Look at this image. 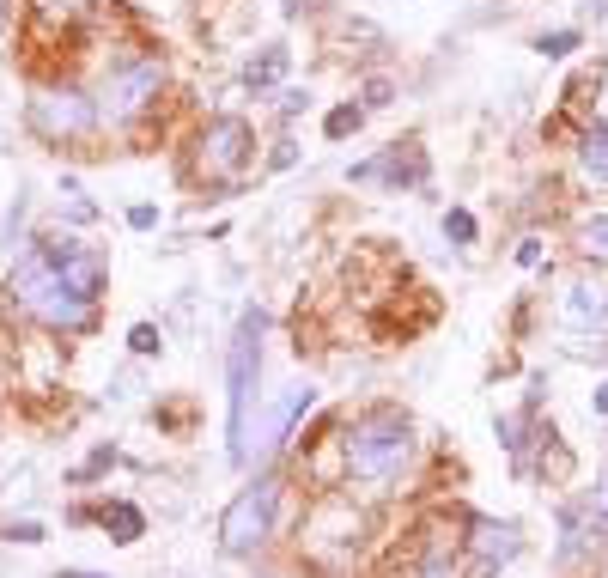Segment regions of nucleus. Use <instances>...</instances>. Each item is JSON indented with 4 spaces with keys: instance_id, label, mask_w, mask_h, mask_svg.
I'll list each match as a JSON object with an SVG mask.
<instances>
[{
    "instance_id": "1",
    "label": "nucleus",
    "mask_w": 608,
    "mask_h": 578,
    "mask_svg": "<svg viewBox=\"0 0 608 578\" xmlns=\"http://www.w3.org/2000/svg\"><path fill=\"white\" fill-rule=\"evenodd\" d=\"M7 293L25 317H37L43 329H61V335H80L92 329L98 317V299H104V256L73 244V238H43V244H25V256L13 262L7 274Z\"/></svg>"
},
{
    "instance_id": "2",
    "label": "nucleus",
    "mask_w": 608,
    "mask_h": 578,
    "mask_svg": "<svg viewBox=\"0 0 608 578\" xmlns=\"http://www.w3.org/2000/svg\"><path fill=\"white\" fill-rule=\"evenodd\" d=\"M262 329L268 311L250 305L225 341V439H232V463H250V408H256V384H262Z\"/></svg>"
},
{
    "instance_id": "3",
    "label": "nucleus",
    "mask_w": 608,
    "mask_h": 578,
    "mask_svg": "<svg viewBox=\"0 0 608 578\" xmlns=\"http://www.w3.org/2000/svg\"><path fill=\"white\" fill-rule=\"evenodd\" d=\"M414 457V426L396 408H371L365 420H353L347 432V475L371 481V487H390Z\"/></svg>"
},
{
    "instance_id": "4",
    "label": "nucleus",
    "mask_w": 608,
    "mask_h": 578,
    "mask_svg": "<svg viewBox=\"0 0 608 578\" xmlns=\"http://www.w3.org/2000/svg\"><path fill=\"white\" fill-rule=\"evenodd\" d=\"M274 505H280V481L274 475H256L232 505H225V518H219V548L225 554H256L274 530Z\"/></svg>"
},
{
    "instance_id": "5",
    "label": "nucleus",
    "mask_w": 608,
    "mask_h": 578,
    "mask_svg": "<svg viewBox=\"0 0 608 578\" xmlns=\"http://www.w3.org/2000/svg\"><path fill=\"white\" fill-rule=\"evenodd\" d=\"M256 159V134L244 116H213L201 128V177L207 183H238Z\"/></svg>"
},
{
    "instance_id": "6",
    "label": "nucleus",
    "mask_w": 608,
    "mask_h": 578,
    "mask_svg": "<svg viewBox=\"0 0 608 578\" xmlns=\"http://www.w3.org/2000/svg\"><path fill=\"white\" fill-rule=\"evenodd\" d=\"M159 86H165V61L159 55H140V61H122L116 74L104 80V98H98V110L110 116V122H134L152 98H159Z\"/></svg>"
},
{
    "instance_id": "7",
    "label": "nucleus",
    "mask_w": 608,
    "mask_h": 578,
    "mask_svg": "<svg viewBox=\"0 0 608 578\" xmlns=\"http://www.w3.org/2000/svg\"><path fill=\"white\" fill-rule=\"evenodd\" d=\"M92 122H98V110L80 92H43V98H31V128L43 140H80Z\"/></svg>"
},
{
    "instance_id": "8",
    "label": "nucleus",
    "mask_w": 608,
    "mask_h": 578,
    "mask_svg": "<svg viewBox=\"0 0 608 578\" xmlns=\"http://www.w3.org/2000/svg\"><path fill=\"white\" fill-rule=\"evenodd\" d=\"M311 402H317V390L311 384H298V390H286L274 408H268V420H262V432H256V445H250V457H268V451H280L286 439H292V426L311 414Z\"/></svg>"
},
{
    "instance_id": "9",
    "label": "nucleus",
    "mask_w": 608,
    "mask_h": 578,
    "mask_svg": "<svg viewBox=\"0 0 608 578\" xmlns=\"http://www.w3.org/2000/svg\"><path fill=\"white\" fill-rule=\"evenodd\" d=\"M353 183H426V153L414 147V140H408V147H390L384 159H359L353 171H347Z\"/></svg>"
},
{
    "instance_id": "10",
    "label": "nucleus",
    "mask_w": 608,
    "mask_h": 578,
    "mask_svg": "<svg viewBox=\"0 0 608 578\" xmlns=\"http://www.w3.org/2000/svg\"><path fill=\"white\" fill-rule=\"evenodd\" d=\"M560 311L572 329H608V286H572Z\"/></svg>"
},
{
    "instance_id": "11",
    "label": "nucleus",
    "mask_w": 608,
    "mask_h": 578,
    "mask_svg": "<svg viewBox=\"0 0 608 578\" xmlns=\"http://www.w3.org/2000/svg\"><path fill=\"white\" fill-rule=\"evenodd\" d=\"M469 548H475V560L493 572V566H505V560L517 554V530H511V524H487V518H481V524H475V536H469Z\"/></svg>"
},
{
    "instance_id": "12",
    "label": "nucleus",
    "mask_w": 608,
    "mask_h": 578,
    "mask_svg": "<svg viewBox=\"0 0 608 578\" xmlns=\"http://www.w3.org/2000/svg\"><path fill=\"white\" fill-rule=\"evenodd\" d=\"M286 61H292V55H286V43H268V49L244 67V86H250V92H274V86H280V74H286Z\"/></svg>"
},
{
    "instance_id": "13",
    "label": "nucleus",
    "mask_w": 608,
    "mask_h": 578,
    "mask_svg": "<svg viewBox=\"0 0 608 578\" xmlns=\"http://www.w3.org/2000/svg\"><path fill=\"white\" fill-rule=\"evenodd\" d=\"M104 530H110V542H140L146 536V518L134 512V505H104Z\"/></svg>"
},
{
    "instance_id": "14",
    "label": "nucleus",
    "mask_w": 608,
    "mask_h": 578,
    "mask_svg": "<svg viewBox=\"0 0 608 578\" xmlns=\"http://www.w3.org/2000/svg\"><path fill=\"white\" fill-rule=\"evenodd\" d=\"M578 250L596 256V262H608V213H596V220L578 226Z\"/></svg>"
},
{
    "instance_id": "15",
    "label": "nucleus",
    "mask_w": 608,
    "mask_h": 578,
    "mask_svg": "<svg viewBox=\"0 0 608 578\" xmlns=\"http://www.w3.org/2000/svg\"><path fill=\"white\" fill-rule=\"evenodd\" d=\"M572 49H578V31H572V25H566V31H542V37H536V55H542V61H566Z\"/></svg>"
},
{
    "instance_id": "16",
    "label": "nucleus",
    "mask_w": 608,
    "mask_h": 578,
    "mask_svg": "<svg viewBox=\"0 0 608 578\" xmlns=\"http://www.w3.org/2000/svg\"><path fill=\"white\" fill-rule=\"evenodd\" d=\"M359 122H365V104H335L323 128H329V140H347V134H359Z\"/></svg>"
},
{
    "instance_id": "17",
    "label": "nucleus",
    "mask_w": 608,
    "mask_h": 578,
    "mask_svg": "<svg viewBox=\"0 0 608 578\" xmlns=\"http://www.w3.org/2000/svg\"><path fill=\"white\" fill-rule=\"evenodd\" d=\"M584 171H596L608 183V128H590L584 134Z\"/></svg>"
},
{
    "instance_id": "18",
    "label": "nucleus",
    "mask_w": 608,
    "mask_h": 578,
    "mask_svg": "<svg viewBox=\"0 0 608 578\" xmlns=\"http://www.w3.org/2000/svg\"><path fill=\"white\" fill-rule=\"evenodd\" d=\"M475 232H481V226H475L469 207H450V213H444V238H450V244H475Z\"/></svg>"
},
{
    "instance_id": "19",
    "label": "nucleus",
    "mask_w": 608,
    "mask_h": 578,
    "mask_svg": "<svg viewBox=\"0 0 608 578\" xmlns=\"http://www.w3.org/2000/svg\"><path fill=\"white\" fill-rule=\"evenodd\" d=\"M128 347H134V353L146 359V353H159V347H165V335L152 329V323H134V329H128Z\"/></svg>"
},
{
    "instance_id": "20",
    "label": "nucleus",
    "mask_w": 608,
    "mask_h": 578,
    "mask_svg": "<svg viewBox=\"0 0 608 578\" xmlns=\"http://www.w3.org/2000/svg\"><path fill=\"white\" fill-rule=\"evenodd\" d=\"M128 226H134V232H152V226H159V207H152V201H134V207H128Z\"/></svg>"
},
{
    "instance_id": "21",
    "label": "nucleus",
    "mask_w": 608,
    "mask_h": 578,
    "mask_svg": "<svg viewBox=\"0 0 608 578\" xmlns=\"http://www.w3.org/2000/svg\"><path fill=\"white\" fill-rule=\"evenodd\" d=\"M590 104H596V128H608V67H602L596 86H590Z\"/></svg>"
},
{
    "instance_id": "22",
    "label": "nucleus",
    "mask_w": 608,
    "mask_h": 578,
    "mask_svg": "<svg viewBox=\"0 0 608 578\" xmlns=\"http://www.w3.org/2000/svg\"><path fill=\"white\" fill-rule=\"evenodd\" d=\"M384 104H390V80H371L365 86V110H384Z\"/></svg>"
},
{
    "instance_id": "23",
    "label": "nucleus",
    "mask_w": 608,
    "mask_h": 578,
    "mask_svg": "<svg viewBox=\"0 0 608 578\" xmlns=\"http://www.w3.org/2000/svg\"><path fill=\"white\" fill-rule=\"evenodd\" d=\"M7 536H13V542H25V548H37V542H43V524H13Z\"/></svg>"
},
{
    "instance_id": "24",
    "label": "nucleus",
    "mask_w": 608,
    "mask_h": 578,
    "mask_svg": "<svg viewBox=\"0 0 608 578\" xmlns=\"http://www.w3.org/2000/svg\"><path fill=\"white\" fill-rule=\"evenodd\" d=\"M517 262L536 268V262H542V238H523V244H517Z\"/></svg>"
},
{
    "instance_id": "25",
    "label": "nucleus",
    "mask_w": 608,
    "mask_h": 578,
    "mask_svg": "<svg viewBox=\"0 0 608 578\" xmlns=\"http://www.w3.org/2000/svg\"><path fill=\"white\" fill-rule=\"evenodd\" d=\"M298 110H311V92H286V104H280V116H298Z\"/></svg>"
},
{
    "instance_id": "26",
    "label": "nucleus",
    "mask_w": 608,
    "mask_h": 578,
    "mask_svg": "<svg viewBox=\"0 0 608 578\" xmlns=\"http://www.w3.org/2000/svg\"><path fill=\"white\" fill-rule=\"evenodd\" d=\"M590 408H596V414H608V384H602V390L590 396Z\"/></svg>"
},
{
    "instance_id": "27",
    "label": "nucleus",
    "mask_w": 608,
    "mask_h": 578,
    "mask_svg": "<svg viewBox=\"0 0 608 578\" xmlns=\"http://www.w3.org/2000/svg\"><path fill=\"white\" fill-rule=\"evenodd\" d=\"M55 578H104V572H73V566H67V572H55Z\"/></svg>"
},
{
    "instance_id": "28",
    "label": "nucleus",
    "mask_w": 608,
    "mask_h": 578,
    "mask_svg": "<svg viewBox=\"0 0 608 578\" xmlns=\"http://www.w3.org/2000/svg\"><path fill=\"white\" fill-rule=\"evenodd\" d=\"M298 7H304V0H286V13H298Z\"/></svg>"
},
{
    "instance_id": "29",
    "label": "nucleus",
    "mask_w": 608,
    "mask_h": 578,
    "mask_svg": "<svg viewBox=\"0 0 608 578\" xmlns=\"http://www.w3.org/2000/svg\"><path fill=\"white\" fill-rule=\"evenodd\" d=\"M602 505H608V487H602Z\"/></svg>"
}]
</instances>
